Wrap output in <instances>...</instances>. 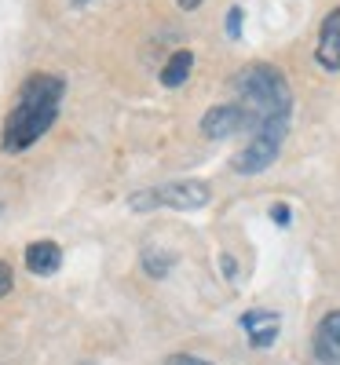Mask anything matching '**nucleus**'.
<instances>
[{"label":"nucleus","mask_w":340,"mask_h":365,"mask_svg":"<svg viewBox=\"0 0 340 365\" xmlns=\"http://www.w3.org/2000/svg\"><path fill=\"white\" fill-rule=\"evenodd\" d=\"M271 220H274V223H282V227H289L293 216H289V208H286V205H274V208H271Z\"/></svg>","instance_id":"15"},{"label":"nucleus","mask_w":340,"mask_h":365,"mask_svg":"<svg viewBox=\"0 0 340 365\" xmlns=\"http://www.w3.org/2000/svg\"><path fill=\"white\" fill-rule=\"evenodd\" d=\"M241 19H245V15H241V8L234 4V8L227 11V37H231V41L241 37Z\"/></svg>","instance_id":"12"},{"label":"nucleus","mask_w":340,"mask_h":365,"mask_svg":"<svg viewBox=\"0 0 340 365\" xmlns=\"http://www.w3.org/2000/svg\"><path fill=\"white\" fill-rule=\"evenodd\" d=\"M319 66L329 73H340V8H333L319 26V44H315Z\"/></svg>","instance_id":"6"},{"label":"nucleus","mask_w":340,"mask_h":365,"mask_svg":"<svg viewBox=\"0 0 340 365\" xmlns=\"http://www.w3.org/2000/svg\"><path fill=\"white\" fill-rule=\"evenodd\" d=\"M143 267H146L150 278H165L169 267H172V256H169V252L158 256V252H154V245H146V249H143Z\"/></svg>","instance_id":"11"},{"label":"nucleus","mask_w":340,"mask_h":365,"mask_svg":"<svg viewBox=\"0 0 340 365\" xmlns=\"http://www.w3.org/2000/svg\"><path fill=\"white\" fill-rule=\"evenodd\" d=\"M238 132H245V113H241V106L231 99V103H216V106H209L205 110V117H201V135L205 139H231V135H238Z\"/></svg>","instance_id":"5"},{"label":"nucleus","mask_w":340,"mask_h":365,"mask_svg":"<svg viewBox=\"0 0 340 365\" xmlns=\"http://www.w3.org/2000/svg\"><path fill=\"white\" fill-rule=\"evenodd\" d=\"M176 4H179V8H187V11H194V8L205 4V0H176Z\"/></svg>","instance_id":"17"},{"label":"nucleus","mask_w":340,"mask_h":365,"mask_svg":"<svg viewBox=\"0 0 340 365\" xmlns=\"http://www.w3.org/2000/svg\"><path fill=\"white\" fill-rule=\"evenodd\" d=\"M70 4H74V8H84V4H91V0H70Z\"/></svg>","instance_id":"18"},{"label":"nucleus","mask_w":340,"mask_h":365,"mask_svg":"<svg viewBox=\"0 0 340 365\" xmlns=\"http://www.w3.org/2000/svg\"><path fill=\"white\" fill-rule=\"evenodd\" d=\"M209 197H212L209 182H201V179H176V182H165V187L132 194V197H129V208H132V212H158V208L194 212V208H205Z\"/></svg>","instance_id":"3"},{"label":"nucleus","mask_w":340,"mask_h":365,"mask_svg":"<svg viewBox=\"0 0 340 365\" xmlns=\"http://www.w3.org/2000/svg\"><path fill=\"white\" fill-rule=\"evenodd\" d=\"M63 267V249L55 245V241H34V245L26 249V270L37 274V278H48Z\"/></svg>","instance_id":"9"},{"label":"nucleus","mask_w":340,"mask_h":365,"mask_svg":"<svg viewBox=\"0 0 340 365\" xmlns=\"http://www.w3.org/2000/svg\"><path fill=\"white\" fill-rule=\"evenodd\" d=\"M11 285H15V278H11V267L0 259V299H4L8 292H11Z\"/></svg>","instance_id":"13"},{"label":"nucleus","mask_w":340,"mask_h":365,"mask_svg":"<svg viewBox=\"0 0 340 365\" xmlns=\"http://www.w3.org/2000/svg\"><path fill=\"white\" fill-rule=\"evenodd\" d=\"M241 329H245V336H249V347L264 351L278 340L282 318H278L274 311H249V314H241Z\"/></svg>","instance_id":"7"},{"label":"nucleus","mask_w":340,"mask_h":365,"mask_svg":"<svg viewBox=\"0 0 340 365\" xmlns=\"http://www.w3.org/2000/svg\"><path fill=\"white\" fill-rule=\"evenodd\" d=\"M191 70H194V51L179 48V51H172V55L165 58V66H161V84H165V88H179L183 81L191 77Z\"/></svg>","instance_id":"10"},{"label":"nucleus","mask_w":340,"mask_h":365,"mask_svg":"<svg viewBox=\"0 0 340 365\" xmlns=\"http://www.w3.org/2000/svg\"><path fill=\"white\" fill-rule=\"evenodd\" d=\"M165 365H212V361H205L198 354H172V358H165Z\"/></svg>","instance_id":"14"},{"label":"nucleus","mask_w":340,"mask_h":365,"mask_svg":"<svg viewBox=\"0 0 340 365\" xmlns=\"http://www.w3.org/2000/svg\"><path fill=\"white\" fill-rule=\"evenodd\" d=\"M286 125H289V120H267V125L253 128L249 139H245V146L231 158V168H234L238 175H256V172L271 168L274 158H278V150H282Z\"/></svg>","instance_id":"4"},{"label":"nucleus","mask_w":340,"mask_h":365,"mask_svg":"<svg viewBox=\"0 0 340 365\" xmlns=\"http://www.w3.org/2000/svg\"><path fill=\"white\" fill-rule=\"evenodd\" d=\"M66 84L55 73H29L19 84V99L4 120V132H0V146L8 154H22L29 150L41 135H48V128L55 125L59 106H63Z\"/></svg>","instance_id":"1"},{"label":"nucleus","mask_w":340,"mask_h":365,"mask_svg":"<svg viewBox=\"0 0 340 365\" xmlns=\"http://www.w3.org/2000/svg\"><path fill=\"white\" fill-rule=\"evenodd\" d=\"M220 270L227 274V278H234V259L231 256H220Z\"/></svg>","instance_id":"16"},{"label":"nucleus","mask_w":340,"mask_h":365,"mask_svg":"<svg viewBox=\"0 0 340 365\" xmlns=\"http://www.w3.org/2000/svg\"><path fill=\"white\" fill-rule=\"evenodd\" d=\"M234 103L245 113V132H253L267 120H289L293 91L286 73L271 63H249L234 77Z\"/></svg>","instance_id":"2"},{"label":"nucleus","mask_w":340,"mask_h":365,"mask_svg":"<svg viewBox=\"0 0 340 365\" xmlns=\"http://www.w3.org/2000/svg\"><path fill=\"white\" fill-rule=\"evenodd\" d=\"M315 354L322 365H340V311H329L315 329Z\"/></svg>","instance_id":"8"}]
</instances>
